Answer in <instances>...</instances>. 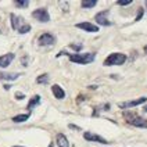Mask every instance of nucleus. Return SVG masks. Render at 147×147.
Returning a JSON list of instances; mask_svg holds the SVG:
<instances>
[{
  "instance_id": "obj_1",
  "label": "nucleus",
  "mask_w": 147,
  "mask_h": 147,
  "mask_svg": "<svg viewBox=\"0 0 147 147\" xmlns=\"http://www.w3.org/2000/svg\"><path fill=\"white\" fill-rule=\"evenodd\" d=\"M60 56H68L69 61L71 63H76V64H81V65H86V64H90L96 60V54L94 53H75V54H68L65 51H60L57 54V57Z\"/></svg>"
},
{
  "instance_id": "obj_2",
  "label": "nucleus",
  "mask_w": 147,
  "mask_h": 147,
  "mask_svg": "<svg viewBox=\"0 0 147 147\" xmlns=\"http://www.w3.org/2000/svg\"><path fill=\"white\" fill-rule=\"evenodd\" d=\"M122 115L128 123H131V125L136 126V128L147 129V119L143 118V117H140L139 114H136L135 111H123Z\"/></svg>"
},
{
  "instance_id": "obj_3",
  "label": "nucleus",
  "mask_w": 147,
  "mask_h": 147,
  "mask_svg": "<svg viewBox=\"0 0 147 147\" xmlns=\"http://www.w3.org/2000/svg\"><path fill=\"white\" fill-rule=\"evenodd\" d=\"M10 20H11V26H13V29H16L18 33L24 35V33H28L31 31V25L26 24L22 17L11 14V16H10Z\"/></svg>"
},
{
  "instance_id": "obj_4",
  "label": "nucleus",
  "mask_w": 147,
  "mask_h": 147,
  "mask_svg": "<svg viewBox=\"0 0 147 147\" xmlns=\"http://www.w3.org/2000/svg\"><path fill=\"white\" fill-rule=\"evenodd\" d=\"M126 60H128V57H126V54H123V53H111V54H108V57L104 60L103 65L104 67L122 65Z\"/></svg>"
},
{
  "instance_id": "obj_5",
  "label": "nucleus",
  "mask_w": 147,
  "mask_h": 147,
  "mask_svg": "<svg viewBox=\"0 0 147 147\" xmlns=\"http://www.w3.org/2000/svg\"><path fill=\"white\" fill-rule=\"evenodd\" d=\"M32 17L35 20H38L39 22H49L50 21L49 11L46 8H36L32 13Z\"/></svg>"
},
{
  "instance_id": "obj_6",
  "label": "nucleus",
  "mask_w": 147,
  "mask_h": 147,
  "mask_svg": "<svg viewBox=\"0 0 147 147\" xmlns=\"http://www.w3.org/2000/svg\"><path fill=\"white\" fill-rule=\"evenodd\" d=\"M147 101V97L146 96H143V97H139L136 98V100H131V101H123V103H119L118 107L119 108H122V110H129L132 107H136V106H140V104H143V103H146Z\"/></svg>"
},
{
  "instance_id": "obj_7",
  "label": "nucleus",
  "mask_w": 147,
  "mask_h": 147,
  "mask_svg": "<svg viewBox=\"0 0 147 147\" xmlns=\"http://www.w3.org/2000/svg\"><path fill=\"white\" fill-rule=\"evenodd\" d=\"M38 43H39L40 46H51V45L56 43V36L51 35V33H49V32H46V33H43V35L39 36Z\"/></svg>"
},
{
  "instance_id": "obj_8",
  "label": "nucleus",
  "mask_w": 147,
  "mask_h": 147,
  "mask_svg": "<svg viewBox=\"0 0 147 147\" xmlns=\"http://www.w3.org/2000/svg\"><path fill=\"white\" fill-rule=\"evenodd\" d=\"M108 13H110L108 10H104V11H100V13H97V14H96V17H94V21H96L98 25H103V26H110V25H111V21L107 18Z\"/></svg>"
},
{
  "instance_id": "obj_9",
  "label": "nucleus",
  "mask_w": 147,
  "mask_h": 147,
  "mask_svg": "<svg viewBox=\"0 0 147 147\" xmlns=\"http://www.w3.org/2000/svg\"><path fill=\"white\" fill-rule=\"evenodd\" d=\"M75 26H76V28H79V29H82V31H85V32H89V33L98 32V26L97 25L92 24V22H88V21H85V22H78Z\"/></svg>"
},
{
  "instance_id": "obj_10",
  "label": "nucleus",
  "mask_w": 147,
  "mask_h": 147,
  "mask_svg": "<svg viewBox=\"0 0 147 147\" xmlns=\"http://www.w3.org/2000/svg\"><path fill=\"white\" fill-rule=\"evenodd\" d=\"M83 138L85 140H88V142H94V143H103V144H106L108 143L104 138H101V136H98L96 133H93V132H85L83 133Z\"/></svg>"
},
{
  "instance_id": "obj_11",
  "label": "nucleus",
  "mask_w": 147,
  "mask_h": 147,
  "mask_svg": "<svg viewBox=\"0 0 147 147\" xmlns=\"http://www.w3.org/2000/svg\"><path fill=\"white\" fill-rule=\"evenodd\" d=\"M16 54L14 53H7L4 56H0V68H6L11 64V61L14 60Z\"/></svg>"
},
{
  "instance_id": "obj_12",
  "label": "nucleus",
  "mask_w": 147,
  "mask_h": 147,
  "mask_svg": "<svg viewBox=\"0 0 147 147\" xmlns=\"http://www.w3.org/2000/svg\"><path fill=\"white\" fill-rule=\"evenodd\" d=\"M51 92H53L54 97L58 98V100H63V98L65 97V92H64V89L60 85H53L51 86Z\"/></svg>"
},
{
  "instance_id": "obj_13",
  "label": "nucleus",
  "mask_w": 147,
  "mask_h": 147,
  "mask_svg": "<svg viewBox=\"0 0 147 147\" xmlns=\"http://www.w3.org/2000/svg\"><path fill=\"white\" fill-rule=\"evenodd\" d=\"M18 76H21V74H18V72H1L0 74V79L1 81H16Z\"/></svg>"
},
{
  "instance_id": "obj_14",
  "label": "nucleus",
  "mask_w": 147,
  "mask_h": 147,
  "mask_svg": "<svg viewBox=\"0 0 147 147\" xmlns=\"http://www.w3.org/2000/svg\"><path fill=\"white\" fill-rule=\"evenodd\" d=\"M56 143L58 147H69V142L65 138V135H63V133H58L56 136Z\"/></svg>"
},
{
  "instance_id": "obj_15",
  "label": "nucleus",
  "mask_w": 147,
  "mask_h": 147,
  "mask_svg": "<svg viewBox=\"0 0 147 147\" xmlns=\"http://www.w3.org/2000/svg\"><path fill=\"white\" fill-rule=\"evenodd\" d=\"M38 104H40V96H39V94H35V96L29 100V103H28V106H26V110L31 113L33 107H36Z\"/></svg>"
},
{
  "instance_id": "obj_16",
  "label": "nucleus",
  "mask_w": 147,
  "mask_h": 147,
  "mask_svg": "<svg viewBox=\"0 0 147 147\" xmlns=\"http://www.w3.org/2000/svg\"><path fill=\"white\" fill-rule=\"evenodd\" d=\"M29 117H31V113H26V114H20V115H16V117H13V122H16V123L25 122V121H28V119H29Z\"/></svg>"
},
{
  "instance_id": "obj_17",
  "label": "nucleus",
  "mask_w": 147,
  "mask_h": 147,
  "mask_svg": "<svg viewBox=\"0 0 147 147\" xmlns=\"http://www.w3.org/2000/svg\"><path fill=\"white\" fill-rule=\"evenodd\" d=\"M49 79H50L49 74H42L40 76L36 78V82H38L39 85H46V83H49Z\"/></svg>"
},
{
  "instance_id": "obj_18",
  "label": "nucleus",
  "mask_w": 147,
  "mask_h": 147,
  "mask_svg": "<svg viewBox=\"0 0 147 147\" xmlns=\"http://www.w3.org/2000/svg\"><path fill=\"white\" fill-rule=\"evenodd\" d=\"M96 4H97L96 0H83V1L81 3L82 8H93Z\"/></svg>"
},
{
  "instance_id": "obj_19",
  "label": "nucleus",
  "mask_w": 147,
  "mask_h": 147,
  "mask_svg": "<svg viewBox=\"0 0 147 147\" xmlns=\"http://www.w3.org/2000/svg\"><path fill=\"white\" fill-rule=\"evenodd\" d=\"M14 4H16L17 7L25 8V7H28V6H29V1H26V0H25V1H21V0H16V1H14Z\"/></svg>"
},
{
  "instance_id": "obj_20",
  "label": "nucleus",
  "mask_w": 147,
  "mask_h": 147,
  "mask_svg": "<svg viewBox=\"0 0 147 147\" xmlns=\"http://www.w3.org/2000/svg\"><path fill=\"white\" fill-rule=\"evenodd\" d=\"M69 47H71L72 50H75V51H81L83 46H82V43H81V45H75V43H71V45H69Z\"/></svg>"
},
{
  "instance_id": "obj_21",
  "label": "nucleus",
  "mask_w": 147,
  "mask_h": 147,
  "mask_svg": "<svg viewBox=\"0 0 147 147\" xmlns=\"http://www.w3.org/2000/svg\"><path fill=\"white\" fill-rule=\"evenodd\" d=\"M131 3H132V0H118L117 1L118 6H129Z\"/></svg>"
},
{
  "instance_id": "obj_22",
  "label": "nucleus",
  "mask_w": 147,
  "mask_h": 147,
  "mask_svg": "<svg viewBox=\"0 0 147 147\" xmlns=\"http://www.w3.org/2000/svg\"><path fill=\"white\" fill-rule=\"evenodd\" d=\"M24 97H25L24 93H20V92H18V93H16V98H17V100H22Z\"/></svg>"
},
{
  "instance_id": "obj_23",
  "label": "nucleus",
  "mask_w": 147,
  "mask_h": 147,
  "mask_svg": "<svg viewBox=\"0 0 147 147\" xmlns=\"http://www.w3.org/2000/svg\"><path fill=\"white\" fill-rule=\"evenodd\" d=\"M142 14H143V8H139V16L136 17V21H139L140 18H142Z\"/></svg>"
},
{
  "instance_id": "obj_24",
  "label": "nucleus",
  "mask_w": 147,
  "mask_h": 147,
  "mask_svg": "<svg viewBox=\"0 0 147 147\" xmlns=\"http://www.w3.org/2000/svg\"><path fill=\"white\" fill-rule=\"evenodd\" d=\"M68 126H69L71 129H79V128H78V126H75V125H68Z\"/></svg>"
},
{
  "instance_id": "obj_25",
  "label": "nucleus",
  "mask_w": 147,
  "mask_h": 147,
  "mask_svg": "<svg viewBox=\"0 0 147 147\" xmlns=\"http://www.w3.org/2000/svg\"><path fill=\"white\" fill-rule=\"evenodd\" d=\"M10 88H11L10 85H4V89H6V90H8V89H10Z\"/></svg>"
},
{
  "instance_id": "obj_26",
  "label": "nucleus",
  "mask_w": 147,
  "mask_h": 147,
  "mask_svg": "<svg viewBox=\"0 0 147 147\" xmlns=\"http://www.w3.org/2000/svg\"><path fill=\"white\" fill-rule=\"evenodd\" d=\"M143 111H144V113H147V106L143 107Z\"/></svg>"
},
{
  "instance_id": "obj_27",
  "label": "nucleus",
  "mask_w": 147,
  "mask_h": 147,
  "mask_svg": "<svg viewBox=\"0 0 147 147\" xmlns=\"http://www.w3.org/2000/svg\"><path fill=\"white\" fill-rule=\"evenodd\" d=\"M144 54H147V46H144Z\"/></svg>"
},
{
  "instance_id": "obj_28",
  "label": "nucleus",
  "mask_w": 147,
  "mask_h": 147,
  "mask_svg": "<svg viewBox=\"0 0 147 147\" xmlns=\"http://www.w3.org/2000/svg\"><path fill=\"white\" fill-rule=\"evenodd\" d=\"M49 147H53V143H50V144H49Z\"/></svg>"
},
{
  "instance_id": "obj_29",
  "label": "nucleus",
  "mask_w": 147,
  "mask_h": 147,
  "mask_svg": "<svg viewBox=\"0 0 147 147\" xmlns=\"http://www.w3.org/2000/svg\"><path fill=\"white\" fill-rule=\"evenodd\" d=\"M144 4H146V7H147V0H146V1H144Z\"/></svg>"
},
{
  "instance_id": "obj_30",
  "label": "nucleus",
  "mask_w": 147,
  "mask_h": 147,
  "mask_svg": "<svg viewBox=\"0 0 147 147\" xmlns=\"http://www.w3.org/2000/svg\"><path fill=\"white\" fill-rule=\"evenodd\" d=\"M14 147H22V146H14Z\"/></svg>"
},
{
  "instance_id": "obj_31",
  "label": "nucleus",
  "mask_w": 147,
  "mask_h": 147,
  "mask_svg": "<svg viewBox=\"0 0 147 147\" xmlns=\"http://www.w3.org/2000/svg\"><path fill=\"white\" fill-rule=\"evenodd\" d=\"M0 33H1V32H0Z\"/></svg>"
}]
</instances>
